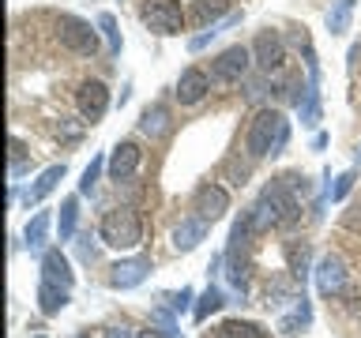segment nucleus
<instances>
[{"label": "nucleus", "mask_w": 361, "mask_h": 338, "mask_svg": "<svg viewBox=\"0 0 361 338\" xmlns=\"http://www.w3.org/2000/svg\"><path fill=\"white\" fill-rule=\"evenodd\" d=\"M350 286V270L343 263V256H335V252H327L320 263H316V289H320V297H343Z\"/></svg>", "instance_id": "nucleus-8"}, {"label": "nucleus", "mask_w": 361, "mask_h": 338, "mask_svg": "<svg viewBox=\"0 0 361 338\" xmlns=\"http://www.w3.org/2000/svg\"><path fill=\"white\" fill-rule=\"evenodd\" d=\"M290 143V120L286 113L275 109V106H264L252 113V120H248L245 128V154L259 162V158H275L286 151Z\"/></svg>", "instance_id": "nucleus-1"}, {"label": "nucleus", "mask_w": 361, "mask_h": 338, "mask_svg": "<svg viewBox=\"0 0 361 338\" xmlns=\"http://www.w3.org/2000/svg\"><path fill=\"white\" fill-rule=\"evenodd\" d=\"M140 19H143V27L151 34H158V38H173V34H180L185 23H188L180 0H143Z\"/></svg>", "instance_id": "nucleus-3"}, {"label": "nucleus", "mask_w": 361, "mask_h": 338, "mask_svg": "<svg viewBox=\"0 0 361 338\" xmlns=\"http://www.w3.org/2000/svg\"><path fill=\"white\" fill-rule=\"evenodd\" d=\"M248 162H252V158H248ZM248 162H237V158H230V162H226V177H230V184L233 188H241V184H248Z\"/></svg>", "instance_id": "nucleus-32"}, {"label": "nucleus", "mask_w": 361, "mask_h": 338, "mask_svg": "<svg viewBox=\"0 0 361 338\" xmlns=\"http://www.w3.org/2000/svg\"><path fill=\"white\" fill-rule=\"evenodd\" d=\"M151 327H162V331H177V312L169 308V304H166V308H154V312H151Z\"/></svg>", "instance_id": "nucleus-34"}, {"label": "nucleus", "mask_w": 361, "mask_h": 338, "mask_svg": "<svg viewBox=\"0 0 361 338\" xmlns=\"http://www.w3.org/2000/svg\"><path fill=\"white\" fill-rule=\"evenodd\" d=\"M72 338H94V334H90V331H79V334H72Z\"/></svg>", "instance_id": "nucleus-40"}, {"label": "nucleus", "mask_w": 361, "mask_h": 338, "mask_svg": "<svg viewBox=\"0 0 361 338\" xmlns=\"http://www.w3.org/2000/svg\"><path fill=\"white\" fill-rule=\"evenodd\" d=\"M135 338H180L177 331H162V327H147V331H140Z\"/></svg>", "instance_id": "nucleus-37"}, {"label": "nucleus", "mask_w": 361, "mask_h": 338, "mask_svg": "<svg viewBox=\"0 0 361 338\" xmlns=\"http://www.w3.org/2000/svg\"><path fill=\"white\" fill-rule=\"evenodd\" d=\"M56 38H61V45L75 56H94L98 53V30L79 15H56Z\"/></svg>", "instance_id": "nucleus-4"}, {"label": "nucleus", "mask_w": 361, "mask_h": 338, "mask_svg": "<svg viewBox=\"0 0 361 338\" xmlns=\"http://www.w3.org/2000/svg\"><path fill=\"white\" fill-rule=\"evenodd\" d=\"M173 94H177V101H180V106H200V101L211 94V75L203 72V68L188 64L185 72L177 75V87H173Z\"/></svg>", "instance_id": "nucleus-13"}, {"label": "nucleus", "mask_w": 361, "mask_h": 338, "mask_svg": "<svg viewBox=\"0 0 361 338\" xmlns=\"http://www.w3.org/2000/svg\"><path fill=\"white\" fill-rule=\"evenodd\" d=\"M298 113H301V124H305V128H316V124H320V83H309V79H305Z\"/></svg>", "instance_id": "nucleus-20"}, {"label": "nucleus", "mask_w": 361, "mask_h": 338, "mask_svg": "<svg viewBox=\"0 0 361 338\" xmlns=\"http://www.w3.org/2000/svg\"><path fill=\"white\" fill-rule=\"evenodd\" d=\"M343 225L346 230H361V203H350V211L343 214Z\"/></svg>", "instance_id": "nucleus-36"}, {"label": "nucleus", "mask_w": 361, "mask_h": 338, "mask_svg": "<svg viewBox=\"0 0 361 338\" xmlns=\"http://www.w3.org/2000/svg\"><path fill=\"white\" fill-rule=\"evenodd\" d=\"M357 162H361V146H357Z\"/></svg>", "instance_id": "nucleus-41"}, {"label": "nucleus", "mask_w": 361, "mask_h": 338, "mask_svg": "<svg viewBox=\"0 0 361 338\" xmlns=\"http://www.w3.org/2000/svg\"><path fill=\"white\" fill-rule=\"evenodd\" d=\"M75 109L83 117V124H98L109 109V87L102 79H83L75 90Z\"/></svg>", "instance_id": "nucleus-7"}, {"label": "nucleus", "mask_w": 361, "mask_h": 338, "mask_svg": "<svg viewBox=\"0 0 361 338\" xmlns=\"http://www.w3.org/2000/svg\"><path fill=\"white\" fill-rule=\"evenodd\" d=\"M222 304H226V293H222L219 286H207V289L200 293V301H196V308H192V315H196V323H207L211 315L222 308Z\"/></svg>", "instance_id": "nucleus-27"}, {"label": "nucleus", "mask_w": 361, "mask_h": 338, "mask_svg": "<svg viewBox=\"0 0 361 338\" xmlns=\"http://www.w3.org/2000/svg\"><path fill=\"white\" fill-rule=\"evenodd\" d=\"M207 230H211V222H203L200 214H188L173 230V248L177 252H192V248H200V241H207Z\"/></svg>", "instance_id": "nucleus-17"}, {"label": "nucleus", "mask_w": 361, "mask_h": 338, "mask_svg": "<svg viewBox=\"0 0 361 338\" xmlns=\"http://www.w3.org/2000/svg\"><path fill=\"white\" fill-rule=\"evenodd\" d=\"M252 64L259 68L264 75H275L282 72V64H286V38H282L279 30H259L256 42H252Z\"/></svg>", "instance_id": "nucleus-5"}, {"label": "nucleus", "mask_w": 361, "mask_h": 338, "mask_svg": "<svg viewBox=\"0 0 361 338\" xmlns=\"http://www.w3.org/2000/svg\"><path fill=\"white\" fill-rule=\"evenodd\" d=\"M94 252H98V248H94V237L83 233V237H79V259H83V263H94Z\"/></svg>", "instance_id": "nucleus-35"}, {"label": "nucleus", "mask_w": 361, "mask_h": 338, "mask_svg": "<svg viewBox=\"0 0 361 338\" xmlns=\"http://www.w3.org/2000/svg\"><path fill=\"white\" fill-rule=\"evenodd\" d=\"M324 146H327V135L316 132V135H312V151H324Z\"/></svg>", "instance_id": "nucleus-39"}, {"label": "nucleus", "mask_w": 361, "mask_h": 338, "mask_svg": "<svg viewBox=\"0 0 361 338\" xmlns=\"http://www.w3.org/2000/svg\"><path fill=\"white\" fill-rule=\"evenodd\" d=\"M68 293H72V289H64V286H56V282L42 278L38 282V312L42 315H61L68 308V301H72Z\"/></svg>", "instance_id": "nucleus-19"}, {"label": "nucleus", "mask_w": 361, "mask_h": 338, "mask_svg": "<svg viewBox=\"0 0 361 338\" xmlns=\"http://www.w3.org/2000/svg\"><path fill=\"white\" fill-rule=\"evenodd\" d=\"M192 301H196V293H192L188 286H180L177 293H169V297H166V304H169L173 312H188V308H196Z\"/></svg>", "instance_id": "nucleus-33"}, {"label": "nucleus", "mask_w": 361, "mask_h": 338, "mask_svg": "<svg viewBox=\"0 0 361 338\" xmlns=\"http://www.w3.org/2000/svg\"><path fill=\"white\" fill-rule=\"evenodd\" d=\"M185 15H188V27H196V30L219 27V19L230 15V0H192Z\"/></svg>", "instance_id": "nucleus-14"}, {"label": "nucleus", "mask_w": 361, "mask_h": 338, "mask_svg": "<svg viewBox=\"0 0 361 338\" xmlns=\"http://www.w3.org/2000/svg\"><path fill=\"white\" fill-rule=\"evenodd\" d=\"M106 338H132V327H109Z\"/></svg>", "instance_id": "nucleus-38"}, {"label": "nucleus", "mask_w": 361, "mask_h": 338, "mask_svg": "<svg viewBox=\"0 0 361 338\" xmlns=\"http://www.w3.org/2000/svg\"><path fill=\"white\" fill-rule=\"evenodd\" d=\"M140 132L147 135V139H166L169 132H173V113H169V106H162V101H151L143 113H140Z\"/></svg>", "instance_id": "nucleus-15"}, {"label": "nucleus", "mask_w": 361, "mask_h": 338, "mask_svg": "<svg viewBox=\"0 0 361 338\" xmlns=\"http://www.w3.org/2000/svg\"><path fill=\"white\" fill-rule=\"evenodd\" d=\"M140 162H143L140 143H135V139H121V143L109 151V162H106L109 180H117V184H121V180H132L135 169H140Z\"/></svg>", "instance_id": "nucleus-12"}, {"label": "nucleus", "mask_w": 361, "mask_h": 338, "mask_svg": "<svg viewBox=\"0 0 361 338\" xmlns=\"http://www.w3.org/2000/svg\"><path fill=\"white\" fill-rule=\"evenodd\" d=\"M309 323H312V308H309V301H305V297H301V301L290 308V315H279V331L286 334V338L301 334Z\"/></svg>", "instance_id": "nucleus-22"}, {"label": "nucleus", "mask_w": 361, "mask_h": 338, "mask_svg": "<svg viewBox=\"0 0 361 338\" xmlns=\"http://www.w3.org/2000/svg\"><path fill=\"white\" fill-rule=\"evenodd\" d=\"M259 203H267L271 211L279 214V222L282 225H290L293 218H298V196H293V188L286 184V177H279V180H267L264 188H259Z\"/></svg>", "instance_id": "nucleus-9"}, {"label": "nucleus", "mask_w": 361, "mask_h": 338, "mask_svg": "<svg viewBox=\"0 0 361 338\" xmlns=\"http://www.w3.org/2000/svg\"><path fill=\"white\" fill-rule=\"evenodd\" d=\"M38 338H42V334H38Z\"/></svg>", "instance_id": "nucleus-42"}, {"label": "nucleus", "mask_w": 361, "mask_h": 338, "mask_svg": "<svg viewBox=\"0 0 361 338\" xmlns=\"http://www.w3.org/2000/svg\"><path fill=\"white\" fill-rule=\"evenodd\" d=\"M42 278H49V282H56V286H64V289L75 286V270H72V263H68V256L61 252V248L42 252Z\"/></svg>", "instance_id": "nucleus-18"}, {"label": "nucleus", "mask_w": 361, "mask_h": 338, "mask_svg": "<svg viewBox=\"0 0 361 338\" xmlns=\"http://www.w3.org/2000/svg\"><path fill=\"white\" fill-rule=\"evenodd\" d=\"M147 275H151V256H128V259H117L109 267V286L113 289H135L147 282Z\"/></svg>", "instance_id": "nucleus-11"}, {"label": "nucleus", "mask_w": 361, "mask_h": 338, "mask_svg": "<svg viewBox=\"0 0 361 338\" xmlns=\"http://www.w3.org/2000/svg\"><path fill=\"white\" fill-rule=\"evenodd\" d=\"M11 165H8V177H11V184H16V180L23 177V173H30V169H34V158H30V151H27V143H23L19 139V135H11Z\"/></svg>", "instance_id": "nucleus-25"}, {"label": "nucleus", "mask_w": 361, "mask_h": 338, "mask_svg": "<svg viewBox=\"0 0 361 338\" xmlns=\"http://www.w3.org/2000/svg\"><path fill=\"white\" fill-rule=\"evenodd\" d=\"M98 241L117 252H128V248L143 244V218L132 207H109L98 222Z\"/></svg>", "instance_id": "nucleus-2"}, {"label": "nucleus", "mask_w": 361, "mask_h": 338, "mask_svg": "<svg viewBox=\"0 0 361 338\" xmlns=\"http://www.w3.org/2000/svg\"><path fill=\"white\" fill-rule=\"evenodd\" d=\"M211 338H267V334H264V327L252 323V320H226V323L214 327Z\"/></svg>", "instance_id": "nucleus-23"}, {"label": "nucleus", "mask_w": 361, "mask_h": 338, "mask_svg": "<svg viewBox=\"0 0 361 338\" xmlns=\"http://www.w3.org/2000/svg\"><path fill=\"white\" fill-rule=\"evenodd\" d=\"M64 173H68V165H64V162H61V165H49V169H42V173L30 180V188L23 192L19 199L27 203V207H38V203H42V199L49 196V192H53V188L64 180Z\"/></svg>", "instance_id": "nucleus-16"}, {"label": "nucleus", "mask_w": 361, "mask_h": 338, "mask_svg": "<svg viewBox=\"0 0 361 338\" xmlns=\"http://www.w3.org/2000/svg\"><path fill=\"white\" fill-rule=\"evenodd\" d=\"M252 64V49L245 45H226V49L211 61V79L214 83H241Z\"/></svg>", "instance_id": "nucleus-6"}, {"label": "nucleus", "mask_w": 361, "mask_h": 338, "mask_svg": "<svg viewBox=\"0 0 361 338\" xmlns=\"http://www.w3.org/2000/svg\"><path fill=\"white\" fill-rule=\"evenodd\" d=\"M106 162H109V158H102V154L90 158V165L83 169V177H79V196H90V192H94V184H98V177H102V169H106Z\"/></svg>", "instance_id": "nucleus-30"}, {"label": "nucleus", "mask_w": 361, "mask_h": 338, "mask_svg": "<svg viewBox=\"0 0 361 338\" xmlns=\"http://www.w3.org/2000/svg\"><path fill=\"white\" fill-rule=\"evenodd\" d=\"M286 259H290V275L305 286V278H309V244L305 241H286Z\"/></svg>", "instance_id": "nucleus-26"}, {"label": "nucleus", "mask_w": 361, "mask_h": 338, "mask_svg": "<svg viewBox=\"0 0 361 338\" xmlns=\"http://www.w3.org/2000/svg\"><path fill=\"white\" fill-rule=\"evenodd\" d=\"M98 30H102V38H106V49H109V56H121V30H117V15L113 11H102L98 15Z\"/></svg>", "instance_id": "nucleus-29"}, {"label": "nucleus", "mask_w": 361, "mask_h": 338, "mask_svg": "<svg viewBox=\"0 0 361 338\" xmlns=\"http://www.w3.org/2000/svg\"><path fill=\"white\" fill-rule=\"evenodd\" d=\"M75 225H79V196H68L61 203V214H56V237H61V241H72Z\"/></svg>", "instance_id": "nucleus-24"}, {"label": "nucleus", "mask_w": 361, "mask_h": 338, "mask_svg": "<svg viewBox=\"0 0 361 338\" xmlns=\"http://www.w3.org/2000/svg\"><path fill=\"white\" fill-rule=\"evenodd\" d=\"M192 211L200 214L203 222H219L226 218V211H230V192H226L222 184H214V180H207V184L196 188V199H192Z\"/></svg>", "instance_id": "nucleus-10"}, {"label": "nucleus", "mask_w": 361, "mask_h": 338, "mask_svg": "<svg viewBox=\"0 0 361 338\" xmlns=\"http://www.w3.org/2000/svg\"><path fill=\"white\" fill-rule=\"evenodd\" d=\"M354 180H357V173H354V169H346V173H338V177H335V184H327V196H331V203H343V199L350 196V188H354Z\"/></svg>", "instance_id": "nucleus-31"}, {"label": "nucleus", "mask_w": 361, "mask_h": 338, "mask_svg": "<svg viewBox=\"0 0 361 338\" xmlns=\"http://www.w3.org/2000/svg\"><path fill=\"white\" fill-rule=\"evenodd\" d=\"M354 4L357 0H331V11H327V30L331 34H346L350 19H354Z\"/></svg>", "instance_id": "nucleus-28"}, {"label": "nucleus", "mask_w": 361, "mask_h": 338, "mask_svg": "<svg viewBox=\"0 0 361 338\" xmlns=\"http://www.w3.org/2000/svg\"><path fill=\"white\" fill-rule=\"evenodd\" d=\"M49 225H53V214L49 211H38L34 218L27 222V230H23V241H27L30 252H42V244L49 241Z\"/></svg>", "instance_id": "nucleus-21"}]
</instances>
